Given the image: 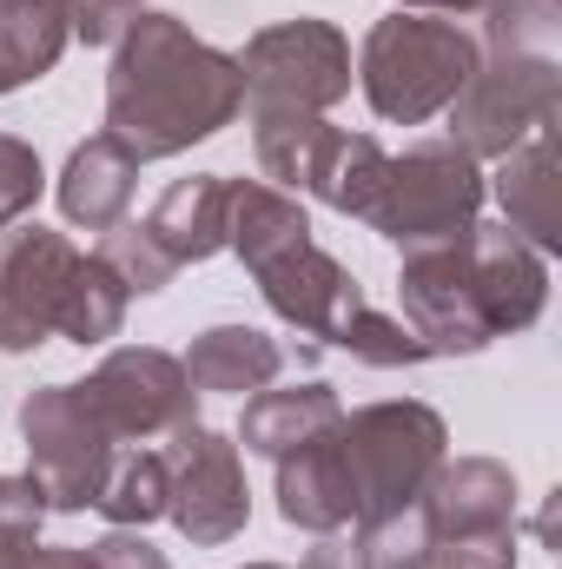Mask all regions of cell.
I'll return each instance as SVG.
<instances>
[{
    "mask_svg": "<svg viewBox=\"0 0 562 569\" xmlns=\"http://www.w3.org/2000/svg\"><path fill=\"white\" fill-rule=\"evenodd\" d=\"M398 7H411V13H443V20H456V13H483L490 0H398Z\"/></svg>",
    "mask_w": 562,
    "mask_h": 569,
    "instance_id": "obj_37",
    "label": "cell"
},
{
    "mask_svg": "<svg viewBox=\"0 0 562 569\" xmlns=\"http://www.w3.org/2000/svg\"><path fill=\"white\" fill-rule=\"evenodd\" d=\"M73 40L67 0H0V93H20L60 67Z\"/></svg>",
    "mask_w": 562,
    "mask_h": 569,
    "instance_id": "obj_21",
    "label": "cell"
},
{
    "mask_svg": "<svg viewBox=\"0 0 562 569\" xmlns=\"http://www.w3.org/2000/svg\"><path fill=\"white\" fill-rule=\"evenodd\" d=\"M245 73L232 53L199 40L179 13L140 7L113 40L107 73V133L133 146V159H172L239 120Z\"/></svg>",
    "mask_w": 562,
    "mask_h": 569,
    "instance_id": "obj_1",
    "label": "cell"
},
{
    "mask_svg": "<svg viewBox=\"0 0 562 569\" xmlns=\"http://www.w3.org/2000/svg\"><path fill=\"white\" fill-rule=\"evenodd\" d=\"M338 418H344V405H338V391H331V385H284V391H272V385H265V391L245 405L239 443L279 463L284 450L311 443L318 430H331Z\"/></svg>",
    "mask_w": 562,
    "mask_h": 569,
    "instance_id": "obj_22",
    "label": "cell"
},
{
    "mask_svg": "<svg viewBox=\"0 0 562 569\" xmlns=\"http://www.w3.org/2000/svg\"><path fill=\"white\" fill-rule=\"evenodd\" d=\"M562 0H490L483 7V53H556Z\"/></svg>",
    "mask_w": 562,
    "mask_h": 569,
    "instance_id": "obj_27",
    "label": "cell"
},
{
    "mask_svg": "<svg viewBox=\"0 0 562 569\" xmlns=\"http://www.w3.org/2000/svg\"><path fill=\"white\" fill-rule=\"evenodd\" d=\"M40 490L33 477H0V569H20L33 550H40Z\"/></svg>",
    "mask_w": 562,
    "mask_h": 569,
    "instance_id": "obj_30",
    "label": "cell"
},
{
    "mask_svg": "<svg viewBox=\"0 0 562 569\" xmlns=\"http://www.w3.org/2000/svg\"><path fill=\"white\" fill-rule=\"evenodd\" d=\"M252 113V152L265 166V186L279 192H311L318 159L331 146V120L324 113H291V107H245Z\"/></svg>",
    "mask_w": 562,
    "mask_h": 569,
    "instance_id": "obj_23",
    "label": "cell"
},
{
    "mask_svg": "<svg viewBox=\"0 0 562 569\" xmlns=\"http://www.w3.org/2000/svg\"><path fill=\"white\" fill-rule=\"evenodd\" d=\"M411 569H516V530H470V537H430Z\"/></svg>",
    "mask_w": 562,
    "mask_h": 569,
    "instance_id": "obj_31",
    "label": "cell"
},
{
    "mask_svg": "<svg viewBox=\"0 0 562 569\" xmlns=\"http://www.w3.org/2000/svg\"><path fill=\"white\" fill-rule=\"evenodd\" d=\"M73 239L53 226H7L0 232V351H40L60 331V305L73 284Z\"/></svg>",
    "mask_w": 562,
    "mask_h": 569,
    "instance_id": "obj_11",
    "label": "cell"
},
{
    "mask_svg": "<svg viewBox=\"0 0 562 569\" xmlns=\"http://www.w3.org/2000/svg\"><path fill=\"white\" fill-rule=\"evenodd\" d=\"M304 569H371V550H364L358 530H331V537H318V550L304 557Z\"/></svg>",
    "mask_w": 562,
    "mask_h": 569,
    "instance_id": "obj_35",
    "label": "cell"
},
{
    "mask_svg": "<svg viewBox=\"0 0 562 569\" xmlns=\"http://www.w3.org/2000/svg\"><path fill=\"white\" fill-rule=\"evenodd\" d=\"M562 67L556 53H483L463 93L450 100V140L470 159H503L530 133L556 127Z\"/></svg>",
    "mask_w": 562,
    "mask_h": 569,
    "instance_id": "obj_5",
    "label": "cell"
},
{
    "mask_svg": "<svg viewBox=\"0 0 562 569\" xmlns=\"http://www.w3.org/2000/svg\"><path fill=\"white\" fill-rule=\"evenodd\" d=\"M93 569H172V563H165V550L145 543L140 530H107L93 543Z\"/></svg>",
    "mask_w": 562,
    "mask_h": 569,
    "instance_id": "obj_34",
    "label": "cell"
},
{
    "mask_svg": "<svg viewBox=\"0 0 562 569\" xmlns=\"http://www.w3.org/2000/svg\"><path fill=\"white\" fill-rule=\"evenodd\" d=\"M338 351H351L358 365H378V371H404V365H423L430 351H423V338L404 325V318H391V311H378V305H364L351 325H344V338H338Z\"/></svg>",
    "mask_w": 562,
    "mask_h": 569,
    "instance_id": "obj_28",
    "label": "cell"
},
{
    "mask_svg": "<svg viewBox=\"0 0 562 569\" xmlns=\"http://www.w3.org/2000/svg\"><path fill=\"white\" fill-rule=\"evenodd\" d=\"M556 127L530 133L523 146H510L496 159V206H503V226L516 239H530L536 252H556L562 246V179H556Z\"/></svg>",
    "mask_w": 562,
    "mask_h": 569,
    "instance_id": "obj_16",
    "label": "cell"
},
{
    "mask_svg": "<svg viewBox=\"0 0 562 569\" xmlns=\"http://www.w3.org/2000/svg\"><path fill=\"white\" fill-rule=\"evenodd\" d=\"M20 437H27V477L47 510H93L107 470H113V437L80 405L73 385H40L20 405Z\"/></svg>",
    "mask_w": 562,
    "mask_h": 569,
    "instance_id": "obj_6",
    "label": "cell"
},
{
    "mask_svg": "<svg viewBox=\"0 0 562 569\" xmlns=\"http://www.w3.org/2000/svg\"><path fill=\"white\" fill-rule=\"evenodd\" d=\"M20 569H93V550H73V543H60V550H33Z\"/></svg>",
    "mask_w": 562,
    "mask_h": 569,
    "instance_id": "obj_36",
    "label": "cell"
},
{
    "mask_svg": "<svg viewBox=\"0 0 562 569\" xmlns=\"http://www.w3.org/2000/svg\"><path fill=\"white\" fill-rule=\"evenodd\" d=\"M80 405L100 418L113 443H145V437H172L179 425L199 418V391L185 378V365L159 345H120L107 351L87 385H73Z\"/></svg>",
    "mask_w": 562,
    "mask_h": 569,
    "instance_id": "obj_8",
    "label": "cell"
},
{
    "mask_svg": "<svg viewBox=\"0 0 562 569\" xmlns=\"http://www.w3.org/2000/svg\"><path fill=\"white\" fill-rule=\"evenodd\" d=\"M470 272H476V305L490 318V331H530L550 305V266L530 239H516L510 226H470Z\"/></svg>",
    "mask_w": 562,
    "mask_h": 569,
    "instance_id": "obj_13",
    "label": "cell"
},
{
    "mask_svg": "<svg viewBox=\"0 0 562 569\" xmlns=\"http://www.w3.org/2000/svg\"><path fill=\"white\" fill-rule=\"evenodd\" d=\"M40 186H47L40 152H33L27 140H13V133H0V232H7V226H20V219L33 212Z\"/></svg>",
    "mask_w": 562,
    "mask_h": 569,
    "instance_id": "obj_32",
    "label": "cell"
},
{
    "mask_svg": "<svg viewBox=\"0 0 562 569\" xmlns=\"http://www.w3.org/2000/svg\"><path fill=\"white\" fill-rule=\"evenodd\" d=\"M245 107H291V113H331L351 93V40L331 20H279L259 27L239 53Z\"/></svg>",
    "mask_w": 562,
    "mask_h": 569,
    "instance_id": "obj_7",
    "label": "cell"
},
{
    "mask_svg": "<svg viewBox=\"0 0 562 569\" xmlns=\"http://www.w3.org/2000/svg\"><path fill=\"white\" fill-rule=\"evenodd\" d=\"M423 537H470V530H516V477L496 457H443L418 497Z\"/></svg>",
    "mask_w": 562,
    "mask_h": 569,
    "instance_id": "obj_14",
    "label": "cell"
},
{
    "mask_svg": "<svg viewBox=\"0 0 562 569\" xmlns=\"http://www.w3.org/2000/svg\"><path fill=\"white\" fill-rule=\"evenodd\" d=\"M93 259H100L113 279L127 284L133 298L165 291V284H172V272H179V266H172V259H165V252L145 239V226H133V219H120L113 232H100V252H93Z\"/></svg>",
    "mask_w": 562,
    "mask_h": 569,
    "instance_id": "obj_29",
    "label": "cell"
},
{
    "mask_svg": "<svg viewBox=\"0 0 562 569\" xmlns=\"http://www.w3.org/2000/svg\"><path fill=\"white\" fill-rule=\"evenodd\" d=\"M245 569H284V563H245Z\"/></svg>",
    "mask_w": 562,
    "mask_h": 569,
    "instance_id": "obj_38",
    "label": "cell"
},
{
    "mask_svg": "<svg viewBox=\"0 0 562 569\" xmlns=\"http://www.w3.org/2000/svg\"><path fill=\"white\" fill-rule=\"evenodd\" d=\"M179 365H185L192 391H265L284 371V351L259 325H212L192 338V351Z\"/></svg>",
    "mask_w": 562,
    "mask_h": 569,
    "instance_id": "obj_20",
    "label": "cell"
},
{
    "mask_svg": "<svg viewBox=\"0 0 562 569\" xmlns=\"http://www.w3.org/2000/svg\"><path fill=\"white\" fill-rule=\"evenodd\" d=\"M483 47L470 27L443 20V13H384L371 33H364V53H358V87L371 100L378 120L391 127H423L436 113H450V100L463 93V80L476 73Z\"/></svg>",
    "mask_w": 562,
    "mask_h": 569,
    "instance_id": "obj_2",
    "label": "cell"
},
{
    "mask_svg": "<svg viewBox=\"0 0 562 569\" xmlns=\"http://www.w3.org/2000/svg\"><path fill=\"white\" fill-rule=\"evenodd\" d=\"M133 186H140V159L133 146L113 140V133H93L67 152V172H60V212L87 232H113L133 206Z\"/></svg>",
    "mask_w": 562,
    "mask_h": 569,
    "instance_id": "obj_17",
    "label": "cell"
},
{
    "mask_svg": "<svg viewBox=\"0 0 562 569\" xmlns=\"http://www.w3.org/2000/svg\"><path fill=\"white\" fill-rule=\"evenodd\" d=\"M384 166H391V152L371 140V133H331L324 159H318L311 192H318L331 212L364 219V212H371V199H378V186H384Z\"/></svg>",
    "mask_w": 562,
    "mask_h": 569,
    "instance_id": "obj_24",
    "label": "cell"
},
{
    "mask_svg": "<svg viewBox=\"0 0 562 569\" xmlns=\"http://www.w3.org/2000/svg\"><path fill=\"white\" fill-rule=\"evenodd\" d=\"M483 159H470L456 140H418L384 166V186L364 212L371 232H384L391 246H430V239H456L476 226L483 212Z\"/></svg>",
    "mask_w": 562,
    "mask_h": 569,
    "instance_id": "obj_4",
    "label": "cell"
},
{
    "mask_svg": "<svg viewBox=\"0 0 562 569\" xmlns=\"http://www.w3.org/2000/svg\"><path fill=\"white\" fill-rule=\"evenodd\" d=\"M113 530H145L165 517V457L159 450H113V470L93 497Z\"/></svg>",
    "mask_w": 562,
    "mask_h": 569,
    "instance_id": "obj_25",
    "label": "cell"
},
{
    "mask_svg": "<svg viewBox=\"0 0 562 569\" xmlns=\"http://www.w3.org/2000/svg\"><path fill=\"white\" fill-rule=\"evenodd\" d=\"M304 239H311V219L298 192H279L265 179H225V252H239L245 272H259L265 259H279Z\"/></svg>",
    "mask_w": 562,
    "mask_h": 569,
    "instance_id": "obj_19",
    "label": "cell"
},
{
    "mask_svg": "<svg viewBox=\"0 0 562 569\" xmlns=\"http://www.w3.org/2000/svg\"><path fill=\"white\" fill-rule=\"evenodd\" d=\"M338 443L358 483V523H384L398 510H411L430 483V470L450 457V430L443 418L418 398H391V405H364L351 418H338Z\"/></svg>",
    "mask_w": 562,
    "mask_h": 569,
    "instance_id": "obj_3",
    "label": "cell"
},
{
    "mask_svg": "<svg viewBox=\"0 0 562 569\" xmlns=\"http://www.w3.org/2000/svg\"><path fill=\"white\" fill-rule=\"evenodd\" d=\"M165 457V517L179 523L185 543L199 550H219L245 530L252 517V490H245V463H239V443L212 425H179L172 443L159 450Z\"/></svg>",
    "mask_w": 562,
    "mask_h": 569,
    "instance_id": "obj_9",
    "label": "cell"
},
{
    "mask_svg": "<svg viewBox=\"0 0 562 569\" xmlns=\"http://www.w3.org/2000/svg\"><path fill=\"white\" fill-rule=\"evenodd\" d=\"M140 7L145 0H67V13H73V40H87V47H113L120 27H127Z\"/></svg>",
    "mask_w": 562,
    "mask_h": 569,
    "instance_id": "obj_33",
    "label": "cell"
},
{
    "mask_svg": "<svg viewBox=\"0 0 562 569\" xmlns=\"http://www.w3.org/2000/svg\"><path fill=\"white\" fill-rule=\"evenodd\" d=\"M398 305H404V325L423 338L430 358H470V351L496 345V331H490V318H483V305H476L470 232L430 239V246H404Z\"/></svg>",
    "mask_w": 562,
    "mask_h": 569,
    "instance_id": "obj_10",
    "label": "cell"
},
{
    "mask_svg": "<svg viewBox=\"0 0 562 569\" xmlns=\"http://www.w3.org/2000/svg\"><path fill=\"white\" fill-rule=\"evenodd\" d=\"M140 226L172 266H205L212 252H225V172L172 179Z\"/></svg>",
    "mask_w": 562,
    "mask_h": 569,
    "instance_id": "obj_18",
    "label": "cell"
},
{
    "mask_svg": "<svg viewBox=\"0 0 562 569\" xmlns=\"http://www.w3.org/2000/svg\"><path fill=\"white\" fill-rule=\"evenodd\" d=\"M279 517L291 530H311V537H331V530L358 523V483H351L338 425L279 457Z\"/></svg>",
    "mask_w": 562,
    "mask_h": 569,
    "instance_id": "obj_15",
    "label": "cell"
},
{
    "mask_svg": "<svg viewBox=\"0 0 562 569\" xmlns=\"http://www.w3.org/2000/svg\"><path fill=\"white\" fill-rule=\"evenodd\" d=\"M127 305H133V291L113 279L100 259L80 252L73 284H67V305H60V338H73V345H107V338H120Z\"/></svg>",
    "mask_w": 562,
    "mask_h": 569,
    "instance_id": "obj_26",
    "label": "cell"
},
{
    "mask_svg": "<svg viewBox=\"0 0 562 569\" xmlns=\"http://www.w3.org/2000/svg\"><path fill=\"white\" fill-rule=\"evenodd\" d=\"M252 279H259V291H265V305L279 311L291 331H304L311 345H338L344 325L371 305L364 284L351 279L318 239H304V246H291V252H279V259H265Z\"/></svg>",
    "mask_w": 562,
    "mask_h": 569,
    "instance_id": "obj_12",
    "label": "cell"
}]
</instances>
